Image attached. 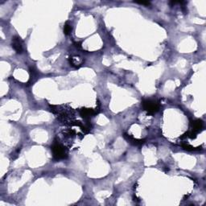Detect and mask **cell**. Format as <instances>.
I'll list each match as a JSON object with an SVG mask.
<instances>
[{
    "label": "cell",
    "instance_id": "30bf717a",
    "mask_svg": "<svg viewBox=\"0 0 206 206\" xmlns=\"http://www.w3.org/2000/svg\"><path fill=\"white\" fill-rule=\"evenodd\" d=\"M136 3H139V4H142V5H149L150 3L149 2H135Z\"/></svg>",
    "mask_w": 206,
    "mask_h": 206
},
{
    "label": "cell",
    "instance_id": "6da1fadb",
    "mask_svg": "<svg viewBox=\"0 0 206 206\" xmlns=\"http://www.w3.org/2000/svg\"><path fill=\"white\" fill-rule=\"evenodd\" d=\"M52 150H53V157L56 160L63 159L67 157V152H66L65 148L58 142L53 143V145L52 146Z\"/></svg>",
    "mask_w": 206,
    "mask_h": 206
},
{
    "label": "cell",
    "instance_id": "277c9868",
    "mask_svg": "<svg viewBox=\"0 0 206 206\" xmlns=\"http://www.w3.org/2000/svg\"><path fill=\"white\" fill-rule=\"evenodd\" d=\"M191 126H192V131H195L196 133H198L202 130L203 123L201 120H195V121H192L191 123Z\"/></svg>",
    "mask_w": 206,
    "mask_h": 206
},
{
    "label": "cell",
    "instance_id": "ba28073f",
    "mask_svg": "<svg viewBox=\"0 0 206 206\" xmlns=\"http://www.w3.org/2000/svg\"><path fill=\"white\" fill-rule=\"evenodd\" d=\"M72 31V26L69 23H66L64 26V33L65 35H69Z\"/></svg>",
    "mask_w": 206,
    "mask_h": 206
},
{
    "label": "cell",
    "instance_id": "8992f818",
    "mask_svg": "<svg viewBox=\"0 0 206 206\" xmlns=\"http://www.w3.org/2000/svg\"><path fill=\"white\" fill-rule=\"evenodd\" d=\"M124 137H125L126 139L128 140L129 142H131V143H133L134 145H141V144H142L143 142H144V140H142V139H134V138L131 137V135H129V134H124Z\"/></svg>",
    "mask_w": 206,
    "mask_h": 206
},
{
    "label": "cell",
    "instance_id": "8fae6325",
    "mask_svg": "<svg viewBox=\"0 0 206 206\" xmlns=\"http://www.w3.org/2000/svg\"><path fill=\"white\" fill-rule=\"evenodd\" d=\"M74 45H75L76 47H78V48H81V43H80V42H76Z\"/></svg>",
    "mask_w": 206,
    "mask_h": 206
},
{
    "label": "cell",
    "instance_id": "7a4b0ae2",
    "mask_svg": "<svg viewBox=\"0 0 206 206\" xmlns=\"http://www.w3.org/2000/svg\"><path fill=\"white\" fill-rule=\"evenodd\" d=\"M142 107L148 114H154L159 111V105L155 101L145 100L142 102Z\"/></svg>",
    "mask_w": 206,
    "mask_h": 206
},
{
    "label": "cell",
    "instance_id": "5b68a950",
    "mask_svg": "<svg viewBox=\"0 0 206 206\" xmlns=\"http://www.w3.org/2000/svg\"><path fill=\"white\" fill-rule=\"evenodd\" d=\"M69 61H70V64H72V66H75V67H79V66H81V64L83 63L82 59H81V57H79V56H77L70 57Z\"/></svg>",
    "mask_w": 206,
    "mask_h": 206
},
{
    "label": "cell",
    "instance_id": "52a82bcc",
    "mask_svg": "<svg viewBox=\"0 0 206 206\" xmlns=\"http://www.w3.org/2000/svg\"><path fill=\"white\" fill-rule=\"evenodd\" d=\"M95 114L94 110L93 109H82L81 110V115L83 118H88L92 116L94 114Z\"/></svg>",
    "mask_w": 206,
    "mask_h": 206
},
{
    "label": "cell",
    "instance_id": "9c48e42d",
    "mask_svg": "<svg viewBox=\"0 0 206 206\" xmlns=\"http://www.w3.org/2000/svg\"><path fill=\"white\" fill-rule=\"evenodd\" d=\"M181 146H182V148H184V150H197V149H196L195 148H193L192 146H191V145H189V144H188V143H183V144H181Z\"/></svg>",
    "mask_w": 206,
    "mask_h": 206
},
{
    "label": "cell",
    "instance_id": "3957f363",
    "mask_svg": "<svg viewBox=\"0 0 206 206\" xmlns=\"http://www.w3.org/2000/svg\"><path fill=\"white\" fill-rule=\"evenodd\" d=\"M12 47L17 53H22L23 52V45L22 40L20 39L19 36H14L12 37Z\"/></svg>",
    "mask_w": 206,
    "mask_h": 206
}]
</instances>
